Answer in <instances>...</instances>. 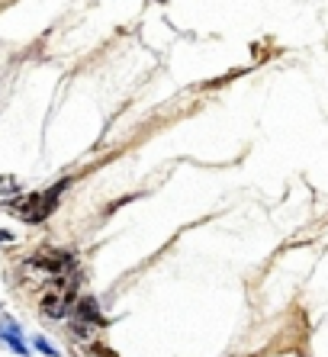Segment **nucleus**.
<instances>
[{
	"label": "nucleus",
	"instance_id": "f257e3e1",
	"mask_svg": "<svg viewBox=\"0 0 328 357\" xmlns=\"http://www.w3.org/2000/svg\"><path fill=\"white\" fill-rule=\"evenodd\" d=\"M26 271L39 274L42 280H58V277H65L74 271V258L65 255V251H39L36 258H29Z\"/></svg>",
	"mask_w": 328,
	"mask_h": 357
},
{
	"label": "nucleus",
	"instance_id": "f03ea898",
	"mask_svg": "<svg viewBox=\"0 0 328 357\" xmlns=\"http://www.w3.org/2000/svg\"><path fill=\"white\" fill-rule=\"evenodd\" d=\"M74 280H68V277H58L55 283L49 287V293L42 296V316H49V319H61L71 309L74 303Z\"/></svg>",
	"mask_w": 328,
	"mask_h": 357
},
{
	"label": "nucleus",
	"instance_id": "7ed1b4c3",
	"mask_svg": "<svg viewBox=\"0 0 328 357\" xmlns=\"http://www.w3.org/2000/svg\"><path fill=\"white\" fill-rule=\"evenodd\" d=\"M55 203H58V193H33V197L13 203V213L20 219H26V222H39V219H45L55 209Z\"/></svg>",
	"mask_w": 328,
	"mask_h": 357
},
{
	"label": "nucleus",
	"instance_id": "20e7f679",
	"mask_svg": "<svg viewBox=\"0 0 328 357\" xmlns=\"http://www.w3.org/2000/svg\"><path fill=\"white\" fill-rule=\"evenodd\" d=\"M0 341H3L13 354H26V351H29L26 348V341L20 338V325L10 316H0Z\"/></svg>",
	"mask_w": 328,
	"mask_h": 357
},
{
	"label": "nucleus",
	"instance_id": "39448f33",
	"mask_svg": "<svg viewBox=\"0 0 328 357\" xmlns=\"http://www.w3.org/2000/svg\"><path fill=\"white\" fill-rule=\"evenodd\" d=\"M39 351H42V354H55V348H52L49 341H42V338H39Z\"/></svg>",
	"mask_w": 328,
	"mask_h": 357
}]
</instances>
